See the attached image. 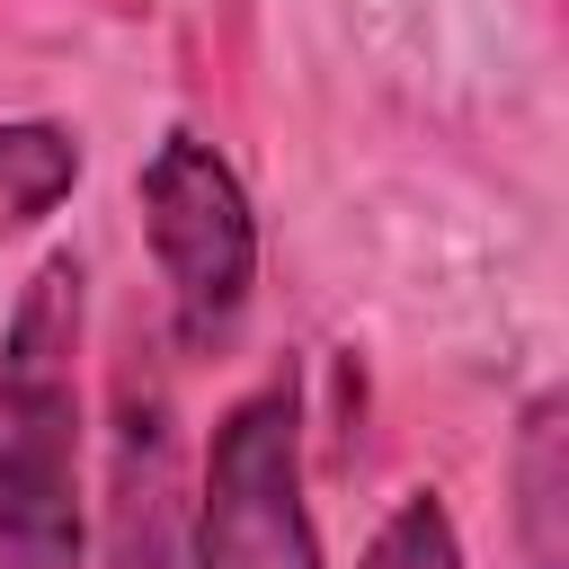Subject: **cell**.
<instances>
[{
	"mask_svg": "<svg viewBox=\"0 0 569 569\" xmlns=\"http://www.w3.org/2000/svg\"><path fill=\"white\" fill-rule=\"evenodd\" d=\"M365 569H462V533H453V507L436 489H409L382 533L365 542Z\"/></svg>",
	"mask_w": 569,
	"mask_h": 569,
	"instance_id": "52a82bcc",
	"label": "cell"
},
{
	"mask_svg": "<svg viewBox=\"0 0 569 569\" xmlns=\"http://www.w3.org/2000/svg\"><path fill=\"white\" fill-rule=\"evenodd\" d=\"M133 204H142V240L160 258V284H169V320H178V347H222L258 293V213H249V187L231 178V160L196 133H160L142 178H133Z\"/></svg>",
	"mask_w": 569,
	"mask_h": 569,
	"instance_id": "7a4b0ae2",
	"label": "cell"
},
{
	"mask_svg": "<svg viewBox=\"0 0 569 569\" xmlns=\"http://www.w3.org/2000/svg\"><path fill=\"white\" fill-rule=\"evenodd\" d=\"M560 391H542L525 409V436H516V516H525V560L533 569H560V507H569V427H560Z\"/></svg>",
	"mask_w": 569,
	"mask_h": 569,
	"instance_id": "5b68a950",
	"label": "cell"
},
{
	"mask_svg": "<svg viewBox=\"0 0 569 569\" xmlns=\"http://www.w3.org/2000/svg\"><path fill=\"white\" fill-rule=\"evenodd\" d=\"M187 560H196V498H187L169 382L124 373L116 436H107V560L98 569H187Z\"/></svg>",
	"mask_w": 569,
	"mask_h": 569,
	"instance_id": "277c9868",
	"label": "cell"
},
{
	"mask_svg": "<svg viewBox=\"0 0 569 569\" xmlns=\"http://www.w3.org/2000/svg\"><path fill=\"white\" fill-rule=\"evenodd\" d=\"M71 187H80V142L62 124H44V116L0 124V231L44 222Z\"/></svg>",
	"mask_w": 569,
	"mask_h": 569,
	"instance_id": "8992f818",
	"label": "cell"
},
{
	"mask_svg": "<svg viewBox=\"0 0 569 569\" xmlns=\"http://www.w3.org/2000/svg\"><path fill=\"white\" fill-rule=\"evenodd\" d=\"M187 569H320L293 382H258L249 400L222 409L204 489H196V560Z\"/></svg>",
	"mask_w": 569,
	"mask_h": 569,
	"instance_id": "3957f363",
	"label": "cell"
},
{
	"mask_svg": "<svg viewBox=\"0 0 569 569\" xmlns=\"http://www.w3.org/2000/svg\"><path fill=\"white\" fill-rule=\"evenodd\" d=\"M80 329L89 276L53 249L0 329V569H98L80 498Z\"/></svg>",
	"mask_w": 569,
	"mask_h": 569,
	"instance_id": "6da1fadb",
	"label": "cell"
}]
</instances>
